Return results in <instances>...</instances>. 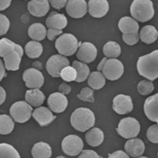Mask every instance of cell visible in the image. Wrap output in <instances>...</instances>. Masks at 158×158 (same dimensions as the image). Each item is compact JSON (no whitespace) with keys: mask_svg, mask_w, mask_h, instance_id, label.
<instances>
[{"mask_svg":"<svg viewBox=\"0 0 158 158\" xmlns=\"http://www.w3.org/2000/svg\"><path fill=\"white\" fill-rule=\"evenodd\" d=\"M137 68L140 75L151 81L156 79L158 77V50L139 57Z\"/></svg>","mask_w":158,"mask_h":158,"instance_id":"obj_1","label":"cell"},{"mask_svg":"<svg viewBox=\"0 0 158 158\" xmlns=\"http://www.w3.org/2000/svg\"><path fill=\"white\" fill-rule=\"evenodd\" d=\"M95 123L94 113L88 108H77L71 115V125L75 129L80 132H85L93 127Z\"/></svg>","mask_w":158,"mask_h":158,"instance_id":"obj_2","label":"cell"},{"mask_svg":"<svg viewBox=\"0 0 158 158\" xmlns=\"http://www.w3.org/2000/svg\"><path fill=\"white\" fill-rule=\"evenodd\" d=\"M130 10L132 17L141 23L148 22L154 16L153 3L151 0H134Z\"/></svg>","mask_w":158,"mask_h":158,"instance_id":"obj_3","label":"cell"},{"mask_svg":"<svg viewBox=\"0 0 158 158\" xmlns=\"http://www.w3.org/2000/svg\"><path fill=\"white\" fill-rule=\"evenodd\" d=\"M79 44L74 35L67 33L62 35L56 40L55 48L61 55L71 56L76 52Z\"/></svg>","mask_w":158,"mask_h":158,"instance_id":"obj_4","label":"cell"},{"mask_svg":"<svg viewBox=\"0 0 158 158\" xmlns=\"http://www.w3.org/2000/svg\"><path fill=\"white\" fill-rule=\"evenodd\" d=\"M140 126L138 121L134 117H128L120 121L116 128L117 133L126 139L133 138L138 135Z\"/></svg>","mask_w":158,"mask_h":158,"instance_id":"obj_5","label":"cell"},{"mask_svg":"<svg viewBox=\"0 0 158 158\" xmlns=\"http://www.w3.org/2000/svg\"><path fill=\"white\" fill-rule=\"evenodd\" d=\"M33 108L27 102L18 101L14 103L10 109V114L15 121L24 123L31 118Z\"/></svg>","mask_w":158,"mask_h":158,"instance_id":"obj_6","label":"cell"},{"mask_svg":"<svg viewBox=\"0 0 158 158\" xmlns=\"http://www.w3.org/2000/svg\"><path fill=\"white\" fill-rule=\"evenodd\" d=\"M62 149L64 153L71 156L78 155L83 149L84 143L81 138L70 135L64 138L62 142Z\"/></svg>","mask_w":158,"mask_h":158,"instance_id":"obj_7","label":"cell"},{"mask_svg":"<svg viewBox=\"0 0 158 158\" xmlns=\"http://www.w3.org/2000/svg\"><path fill=\"white\" fill-rule=\"evenodd\" d=\"M104 77L111 81L119 79L124 73V66L119 60L115 59L107 60L102 70Z\"/></svg>","mask_w":158,"mask_h":158,"instance_id":"obj_8","label":"cell"},{"mask_svg":"<svg viewBox=\"0 0 158 158\" xmlns=\"http://www.w3.org/2000/svg\"><path fill=\"white\" fill-rule=\"evenodd\" d=\"M70 65V61L64 56L54 55L48 60L46 68L48 73L53 77H60V73L63 68Z\"/></svg>","mask_w":158,"mask_h":158,"instance_id":"obj_9","label":"cell"},{"mask_svg":"<svg viewBox=\"0 0 158 158\" xmlns=\"http://www.w3.org/2000/svg\"><path fill=\"white\" fill-rule=\"evenodd\" d=\"M23 78L26 85L30 89L40 88L44 83V77L42 73L34 68L25 70Z\"/></svg>","mask_w":158,"mask_h":158,"instance_id":"obj_10","label":"cell"},{"mask_svg":"<svg viewBox=\"0 0 158 158\" xmlns=\"http://www.w3.org/2000/svg\"><path fill=\"white\" fill-rule=\"evenodd\" d=\"M77 52V59L85 63L89 64L96 59L98 54L96 47L90 42L80 43Z\"/></svg>","mask_w":158,"mask_h":158,"instance_id":"obj_11","label":"cell"},{"mask_svg":"<svg viewBox=\"0 0 158 158\" xmlns=\"http://www.w3.org/2000/svg\"><path fill=\"white\" fill-rule=\"evenodd\" d=\"M113 109L119 114H125L132 111L133 103L131 97L123 94H119L114 98Z\"/></svg>","mask_w":158,"mask_h":158,"instance_id":"obj_12","label":"cell"},{"mask_svg":"<svg viewBox=\"0 0 158 158\" xmlns=\"http://www.w3.org/2000/svg\"><path fill=\"white\" fill-rule=\"evenodd\" d=\"M68 104L67 98L60 92L52 93L48 100V105L50 110L56 113H60L64 111Z\"/></svg>","mask_w":158,"mask_h":158,"instance_id":"obj_13","label":"cell"},{"mask_svg":"<svg viewBox=\"0 0 158 158\" xmlns=\"http://www.w3.org/2000/svg\"><path fill=\"white\" fill-rule=\"evenodd\" d=\"M66 10L71 17L81 18L87 12V4L85 0H69L66 3Z\"/></svg>","mask_w":158,"mask_h":158,"instance_id":"obj_14","label":"cell"},{"mask_svg":"<svg viewBox=\"0 0 158 158\" xmlns=\"http://www.w3.org/2000/svg\"><path fill=\"white\" fill-rule=\"evenodd\" d=\"M89 12L93 17L102 18L109 11V4L107 0H89Z\"/></svg>","mask_w":158,"mask_h":158,"instance_id":"obj_15","label":"cell"},{"mask_svg":"<svg viewBox=\"0 0 158 158\" xmlns=\"http://www.w3.org/2000/svg\"><path fill=\"white\" fill-rule=\"evenodd\" d=\"M158 94L148 98L144 103V110L145 114L151 121L158 123Z\"/></svg>","mask_w":158,"mask_h":158,"instance_id":"obj_16","label":"cell"},{"mask_svg":"<svg viewBox=\"0 0 158 158\" xmlns=\"http://www.w3.org/2000/svg\"><path fill=\"white\" fill-rule=\"evenodd\" d=\"M32 115L42 127L48 125L56 117L50 109L43 106L36 109L32 113Z\"/></svg>","mask_w":158,"mask_h":158,"instance_id":"obj_17","label":"cell"},{"mask_svg":"<svg viewBox=\"0 0 158 158\" xmlns=\"http://www.w3.org/2000/svg\"><path fill=\"white\" fill-rule=\"evenodd\" d=\"M49 9V3L48 0H31L28 3L29 12L35 17L45 16Z\"/></svg>","mask_w":158,"mask_h":158,"instance_id":"obj_18","label":"cell"},{"mask_svg":"<svg viewBox=\"0 0 158 158\" xmlns=\"http://www.w3.org/2000/svg\"><path fill=\"white\" fill-rule=\"evenodd\" d=\"M124 149L127 153L131 157H139L144 153L145 144L140 139H133L127 141Z\"/></svg>","mask_w":158,"mask_h":158,"instance_id":"obj_19","label":"cell"},{"mask_svg":"<svg viewBox=\"0 0 158 158\" xmlns=\"http://www.w3.org/2000/svg\"><path fill=\"white\" fill-rule=\"evenodd\" d=\"M67 19L64 14L53 11L50 14L46 20V25L48 28L64 29L67 25Z\"/></svg>","mask_w":158,"mask_h":158,"instance_id":"obj_20","label":"cell"},{"mask_svg":"<svg viewBox=\"0 0 158 158\" xmlns=\"http://www.w3.org/2000/svg\"><path fill=\"white\" fill-rule=\"evenodd\" d=\"M118 27L123 34L138 33L139 25L135 20L128 16L123 17L118 23Z\"/></svg>","mask_w":158,"mask_h":158,"instance_id":"obj_21","label":"cell"},{"mask_svg":"<svg viewBox=\"0 0 158 158\" xmlns=\"http://www.w3.org/2000/svg\"><path fill=\"white\" fill-rule=\"evenodd\" d=\"M46 99L42 91L39 89L27 90L25 95L26 101L31 106L37 107L42 105Z\"/></svg>","mask_w":158,"mask_h":158,"instance_id":"obj_22","label":"cell"},{"mask_svg":"<svg viewBox=\"0 0 158 158\" xmlns=\"http://www.w3.org/2000/svg\"><path fill=\"white\" fill-rule=\"evenodd\" d=\"M14 50L18 52L23 57V50L21 46L15 44L7 38L0 40V57L3 58Z\"/></svg>","mask_w":158,"mask_h":158,"instance_id":"obj_23","label":"cell"},{"mask_svg":"<svg viewBox=\"0 0 158 158\" xmlns=\"http://www.w3.org/2000/svg\"><path fill=\"white\" fill-rule=\"evenodd\" d=\"M104 134L102 130L98 127H94L87 132L85 139L87 143L93 147L100 145L104 140Z\"/></svg>","mask_w":158,"mask_h":158,"instance_id":"obj_24","label":"cell"},{"mask_svg":"<svg viewBox=\"0 0 158 158\" xmlns=\"http://www.w3.org/2000/svg\"><path fill=\"white\" fill-rule=\"evenodd\" d=\"M22 56L14 50L3 57L5 67L8 71H15L20 67Z\"/></svg>","mask_w":158,"mask_h":158,"instance_id":"obj_25","label":"cell"},{"mask_svg":"<svg viewBox=\"0 0 158 158\" xmlns=\"http://www.w3.org/2000/svg\"><path fill=\"white\" fill-rule=\"evenodd\" d=\"M52 154L51 148L46 142H38L32 148V156L35 158H49Z\"/></svg>","mask_w":158,"mask_h":158,"instance_id":"obj_26","label":"cell"},{"mask_svg":"<svg viewBox=\"0 0 158 158\" xmlns=\"http://www.w3.org/2000/svg\"><path fill=\"white\" fill-rule=\"evenodd\" d=\"M158 35V31L154 26L147 25L141 28L139 37L142 42L147 44H151L156 41Z\"/></svg>","mask_w":158,"mask_h":158,"instance_id":"obj_27","label":"cell"},{"mask_svg":"<svg viewBox=\"0 0 158 158\" xmlns=\"http://www.w3.org/2000/svg\"><path fill=\"white\" fill-rule=\"evenodd\" d=\"M47 32L46 27L43 24L35 23L29 27L28 34L32 39L36 41H41L46 37Z\"/></svg>","mask_w":158,"mask_h":158,"instance_id":"obj_28","label":"cell"},{"mask_svg":"<svg viewBox=\"0 0 158 158\" xmlns=\"http://www.w3.org/2000/svg\"><path fill=\"white\" fill-rule=\"evenodd\" d=\"M72 66L76 69L77 73L76 82L80 83L86 80L89 76L90 70L89 67L86 64L75 60L73 62Z\"/></svg>","mask_w":158,"mask_h":158,"instance_id":"obj_29","label":"cell"},{"mask_svg":"<svg viewBox=\"0 0 158 158\" xmlns=\"http://www.w3.org/2000/svg\"><path fill=\"white\" fill-rule=\"evenodd\" d=\"M106 83L105 77L100 72H93L89 74L88 79L89 85L96 90L102 88Z\"/></svg>","mask_w":158,"mask_h":158,"instance_id":"obj_30","label":"cell"},{"mask_svg":"<svg viewBox=\"0 0 158 158\" xmlns=\"http://www.w3.org/2000/svg\"><path fill=\"white\" fill-rule=\"evenodd\" d=\"M43 50L42 45L36 41H29L25 48L26 54L31 59L39 58L42 54Z\"/></svg>","mask_w":158,"mask_h":158,"instance_id":"obj_31","label":"cell"},{"mask_svg":"<svg viewBox=\"0 0 158 158\" xmlns=\"http://www.w3.org/2000/svg\"><path fill=\"white\" fill-rule=\"evenodd\" d=\"M103 52L106 57L114 59L120 56L121 53V48L120 45L116 42L109 41L103 47Z\"/></svg>","mask_w":158,"mask_h":158,"instance_id":"obj_32","label":"cell"},{"mask_svg":"<svg viewBox=\"0 0 158 158\" xmlns=\"http://www.w3.org/2000/svg\"><path fill=\"white\" fill-rule=\"evenodd\" d=\"M15 123L11 117L7 114L0 115V134L6 135L12 132Z\"/></svg>","mask_w":158,"mask_h":158,"instance_id":"obj_33","label":"cell"},{"mask_svg":"<svg viewBox=\"0 0 158 158\" xmlns=\"http://www.w3.org/2000/svg\"><path fill=\"white\" fill-rule=\"evenodd\" d=\"M19 152L10 144L0 143V158H20Z\"/></svg>","mask_w":158,"mask_h":158,"instance_id":"obj_34","label":"cell"},{"mask_svg":"<svg viewBox=\"0 0 158 158\" xmlns=\"http://www.w3.org/2000/svg\"><path fill=\"white\" fill-rule=\"evenodd\" d=\"M60 77L66 82H72L75 81L77 73L73 67L68 65L62 69L60 73Z\"/></svg>","mask_w":158,"mask_h":158,"instance_id":"obj_35","label":"cell"},{"mask_svg":"<svg viewBox=\"0 0 158 158\" xmlns=\"http://www.w3.org/2000/svg\"><path fill=\"white\" fill-rule=\"evenodd\" d=\"M154 85L152 82L148 80H142L137 85L139 93L143 96H147L151 94L154 90Z\"/></svg>","mask_w":158,"mask_h":158,"instance_id":"obj_36","label":"cell"},{"mask_svg":"<svg viewBox=\"0 0 158 158\" xmlns=\"http://www.w3.org/2000/svg\"><path fill=\"white\" fill-rule=\"evenodd\" d=\"M77 97L83 101L94 102V91L89 87L83 88Z\"/></svg>","mask_w":158,"mask_h":158,"instance_id":"obj_37","label":"cell"},{"mask_svg":"<svg viewBox=\"0 0 158 158\" xmlns=\"http://www.w3.org/2000/svg\"><path fill=\"white\" fill-rule=\"evenodd\" d=\"M158 126L157 124L153 125L148 128L147 137L148 140L153 143H158Z\"/></svg>","mask_w":158,"mask_h":158,"instance_id":"obj_38","label":"cell"},{"mask_svg":"<svg viewBox=\"0 0 158 158\" xmlns=\"http://www.w3.org/2000/svg\"><path fill=\"white\" fill-rule=\"evenodd\" d=\"M10 22L4 15L0 14V36L5 35L9 30Z\"/></svg>","mask_w":158,"mask_h":158,"instance_id":"obj_39","label":"cell"},{"mask_svg":"<svg viewBox=\"0 0 158 158\" xmlns=\"http://www.w3.org/2000/svg\"><path fill=\"white\" fill-rule=\"evenodd\" d=\"M123 39L124 42L129 46H133L138 43L139 40V35L136 34H123Z\"/></svg>","mask_w":158,"mask_h":158,"instance_id":"obj_40","label":"cell"},{"mask_svg":"<svg viewBox=\"0 0 158 158\" xmlns=\"http://www.w3.org/2000/svg\"><path fill=\"white\" fill-rule=\"evenodd\" d=\"M63 34V31L60 29L50 28L47 32L48 39L51 41H53L58 36Z\"/></svg>","mask_w":158,"mask_h":158,"instance_id":"obj_41","label":"cell"},{"mask_svg":"<svg viewBox=\"0 0 158 158\" xmlns=\"http://www.w3.org/2000/svg\"><path fill=\"white\" fill-rule=\"evenodd\" d=\"M78 158H102L98 153L92 150H84L81 151V153L78 156Z\"/></svg>","mask_w":158,"mask_h":158,"instance_id":"obj_42","label":"cell"},{"mask_svg":"<svg viewBox=\"0 0 158 158\" xmlns=\"http://www.w3.org/2000/svg\"><path fill=\"white\" fill-rule=\"evenodd\" d=\"M49 1L53 8L60 10L66 5L68 0H49Z\"/></svg>","mask_w":158,"mask_h":158,"instance_id":"obj_43","label":"cell"},{"mask_svg":"<svg viewBox=\"0 0 158 158\" xmlns=\"http://www.w3.org/2000/svg\"><path fill=\"white\" fill-rule=\"evenodd\" d=\"M109 158H129V156L126 152L122 150L114 152L111 154H109Z\"/></svg>","mask_w":158,"mask_h":158,"instance_id":"obj_44","label":"cell"},{"mask_svg":"<svg viewBox=\"0 0 158 158\" xmlns=\"http://www.w3.org/2000/svg\"><path fill=\"white\" fill-rule=\"evenodd\" d=\"M59 90L60 93L64 95H68L71 91V87L66 83H63L60 85Z\"/></svg>","mask_w":158,"mask_h":158,"instance_id":"obj_45","label":"cell"},{"mask_svg":"<svg viewBox=\"0 0 158 158\" xmlns=\"http://www.w3.org/2000/svg\"><path fill=\"white\" fill-rule=\"evenodd\" d=\"M12 0H0V11H3L9 8Z\"/></svg>","mask_w":158,"mask_h":158,"instance_id":"obj_46","label":"cell"},{"mask_svg":"<svg viewBox=\"0 0 158 158\" xmlns=\"http://www.w3.org/2000/svg\"><path fill=\"white\" fill-rule=\"evenodd\" d=\"M6 93L5 89L0 86V105H2L5 101Z\"/></svg>","mask_w":158,"mask_h":158,"instance_id":"obj_47","label":"cell"},{"mask_svg":"<svg viewBox=\"0 0 158 158\" xmlns=\"http://www.w3.org/2000/svg\"><path fill=\"white\" fill-rule=\"evenodd\" d=\"M5 69L2 60L0 59V82L5 76Z\"/></svg>","mask_w":158,"mask_h":158,"instance_id":"obj_48","label":"cell"},{"mask_svg":"<svg viewBox=\"0 0 158 158\" xmlns=\"http://www.w3.org/2000/svg\"><path fill=\"white\" fill-rule=\"evenodd\" d=\"M107 60H108L107 58H106V57H105V58L102 59L101 61L100 62V63L99 64L98 67H97V69H98V72L102 71V69H103V67H104V65H105V63H106V61Z\"/></svg>","mask_w":158,"mask_h":158,"instance_id":"obj_49","label":"cell"},{"mask_svg":"<svg viewBox=\"0 0 158 158\" xmlns=\"http://www.w3.org/2000/svg\"><path fill=\"white\" fill-rule=\"evenodd\" d=\"M33 66L34 68L37 70H40L42 69V64L39 61H36L33 64Z\"/></svg>","mask_w":158,"mask_h":158,"instance_id":"obj_50","label":"cell"},{"mask_svg":"<svg viewBox=\"0 0 158 158\" xmlns=\"http://www.w3.org/2000/svg\"><path fill=\"white\" fill-rule=\"evenodd\" d=\"M58 158H64V157H63V156H58Z\"/></svg>","mask_w":158,"mask_h":158,"instance_id":"obj_51","label":"cell"}]
</instances>
